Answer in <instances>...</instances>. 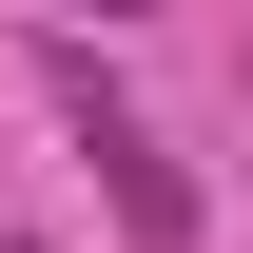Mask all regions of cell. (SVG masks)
Returning <instances> with one entry per match:
<instances>
[{"label": "cell", "mask_w": 253, "mask_h": 253, "mask_svg": "<svg viewBox=\"0 0 253 253\" xmlns=\"http://www.w3.org/2000/svg\"><path fill=\"white\" fill-rule=\"evenodd\" d=\"M39 97L78 117V156H97V195H117V234H136V253H195V175L156 156V117H136V97L97 78V39H39Z\"/></svg>", "instance_id": "1"}]
</instances>
